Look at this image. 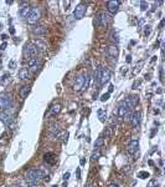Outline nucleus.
<instances>
[{
  "instance_id": "13",
  "label": "nucleus",
  "mask_w": 165,
  "mask_h": 187,
  "mask_svg": "<svg viewBox=\"0 0 165 187\" xmlns=\"http://www.w3.org/2000/svg\"><path fill=\"white\" fill-rule=\"evenodd\" d=\"M111 79V71L108 69H102V75H101V85H104L109 81Z\"/></svg>"
},
{
  "instance_id": "37",
  "label": "nucleus",
  "mask_w": 165,
  "mask_h": 187,
  "mask_svg": "<svg viewBox=\"0 0 165 187\" xmlns=\"http://www.w3.org/2000/svg\"><path fill=\"white\" fill-rule=\"evenodd\" d=\"M127 63H132V56L130 55L127 56Z\"/></svg>"
},
{
  "instance_id": "6",
  "label": "nucleus",
  "mask_w": 165,
  "mask_h": 187,
  "mask_svg": "<svg viewBox=\"0 0 165 187\" xmlns=\"http://www.w3.org/2000/svg\"><path fill=\"white\" fill-rule=\"evenodd\" d=\"M24 55L28 59H34L37 55V46L35 44H29L25 46V50H24Z\"/></svg>"
},
{
  "instance_id": "14",
  "label": "nucleus",
  "mask_w": 165,
  "mask_h": 187,
  "mask_svg": "<svg viewBox=\"0 0 165 187\" xmlns=\"http://www.w3.org/2000/svg\"><path fill=\"white\" fill-rule=\"evenodd\" d=\"M129 111H130V110L128 109V106L126 105V103H123V104L118 107V116H119V117H122V118H124V117H126V115H127Z\"/></svg>"
},
{
  "instance_id": "43",
  "label": "nucleus",
  "mask_w": 165,
  "mask_h": 187,
  "mask_svg": "<svg viewBox=\"0 0 165 187\" xmlns=\"http://www.w3.org/2000/svg\"><path fill=\"white\" fill-rule=\"evenodd\" d=\"M5 48H6V44H5V42H4V44L1 45V50H5Z\"/></svg>"
},
{
  "instance_id": "27",
  "label": "nucleus",
  "mask_w": 165,
  "mask_h": 187,
  "mask_svg": "<svg viewBox=\"0 0 165 187\" xmlns=\"http://www.w3.org/2000/svg\"><path fill=\"white\" fill-rule=\"evenodd\" d=\"M100 156H101V152H100V150H97L96 152H93V154H92V160L94 161L97 158H100Z\"/></svg>"
},
{
  "instance_id": "20",
  "label": "nucleus",
  "mask_w": 165,
  "mask_h": 187,
  "mask_svg": "<svg viewBox=\"0 0 165 187\" xmlns=\"http://www.w3.org/2000/svg\"><path fill=\"white\" fill-rule=\"evenodd\" d=\"M98 117H100V121H101V122H104L106 118H107L106 110H98Z\"/></svg>"
},
{
  "instance_id": "46",
  "label": "nucleus",
  "mask_w": 165,
  "mask_h": 187,
  "mask_svg": "<svg viewBox=\"0 0 165 187\" xmlns=\"http://www.w3.org/2000/svg\"><path fill=\"white\" fill-rule=\"evenodd\" d=\"M86 187H91V186H89V185H87V186H86Z\"/></svg>"
},
{
  "instance_id": "9",
  "label": "nucleus",
  "mask_w": 165,
  "mask_h": 187,
  "mask_svg": "<svg viewBox=\"0 0 165 187\" xmlns=\"http://www.w3.org/2000/svg\"><path fill=\"white\" fill-rule=\"evenodd\" d=\"M138 147H139V141L138 140H132L127 146V151L129 152V154L133 155L138 151Z\"/></svg>"
},
{
  "instance_id": "7",
  "label": "nucleus",
  "mask_w": 165,
  "mask_h": 187,
  "mask_svg": "<svg viewBox=\"0 0 165 187\" xmlns=\"http://www.w3.org/2000/svg\"><path fill=\"white\" fill-rule=\"evenodd\" d=\"M41 65H42V63H41V60H40V59H37V57L30 59V60H29V67H30V70L32 72H36L37 70H40Z\"/></svg>"
},
{
  "instance_id": "4",
  "label": "nucleus",
  "mask_w": 165,
  "mask_h": 187,
  "mask_svg": "<svg viewBox=\"0 0 165 187\" xmlns=\"http://www.w3.org/2000/svg\"><path fill=\"white\" fill-rule=\"evenodd\" d=\"M13 105V100L10 94H6V95L0 96V114L4 112L7 107H10Z\"/></svg>"
},
{
  "instance_id": "42",
  "label": "nucleus",
  "mask_w": 165,
  "mask_h": 187,
  "mask_svg": "<svg viewBox=\"0 0 165 187\" xmlns=\"http://www.w3.org/2000/svg\"><path fill=\"white\" fill-rule=\"evenodd\" d=\"M80 175H81V172H80V168H78V170H77V178H78V180L81 178V177H80Z\"/></svg>"
},
{
  "instance_id": "3",
  "label": "nucleus",
  "mask_w": 165,
  "mask_h": 187,
  "mask_svg": "<svg viewBox=\"0 0 165 187\" xmlns=\"http://www.w3.org/2000/svg\"><path fill=\"white\" fill-rule=\"evenodd\" d=\"M40 18H41V11L39 8H31V10L26 18V21L32 25V24H36L40 20Z\"/></svg>"
},
{
  "instance_id": "18",
  "label": "nucleus",
  "mask_w": 165,
  "mask_h": 187,
  "mask_svg": "<svg viewBox=\"0 0 165 187\" xmlns=\"http://www.w3.org/2000/svg\"><path fill=\"white\" fill-rule=\"evenodd\" d=\"M30 90H31L30 86H22L21 90H20V96H21V99H25V97L29 95Z\"/></svg>"
},
{
  "instance_id": "24",
  "label": "nucleus",
  "mask_w": 165,
  "mask_h": 187,
  "mask_svg": "<svg viewBox=\"0 0 165 187\" xmlns=\"http://www.w3.org/2000/svg\"><path fill=\"white\" fill-rule=\"evenodd\" d=\"M103 143H104V139H103V137H100V139H98V140L96 141V143H94V147L98 150V149H100V147L103 145Z\"/></svg>"
},
{
  "instance_id": "35",
  "label": "nucleus",
  "mask_w": 165,
  "mask_h": 187,
  "mask_svg": "<svg viewBox=\"0 0 165 187\" xmlns=\"http://www.w3.org/2000/svg\"><path fill=\"white\" fill-rule=\"evenodd\" d=\"M19 187H29V183H26V182H22V183H20V186Z\"/></svg>"
},
{
  "instance_id": "23",
  "label": "nucleus",
  "mask_w": 165,
  "mask_h": 187,
  "mask_svg": "<svg viewBox=\"0 0 165 187\" xmlns=\"http://www.w3.org/2000/svg\"><path fill=\"white\" fill-rule=\"evenodd\" d=\"M52 156H55L54 154H46L45 155V160L47 161V162H50V164H54L55 161H56V158H51Z\"/></svg>"
},
{
  "instance_id": "32",
  "label": "nucleus",
  "mask_w": 165,
  "mask_h": 187,
  "mask_svg": "<svg viewBox=\"0 0 165 187\" xmlns=\"http://www.w3.org/2000/svg\"><path fill=\"white\" fill-rule=\"evenodd\" d=\"M156 185V181L155 180H152L150 182H149V185H148V187H154Z\"/></svg>"
},
{
  "instance_id": "2",
  "label": "nucleus",
  "mask_w": 165,
  "mask_h": 187,
  "mask_svg": "<svg viewBox=\"0 0 165 187\" xmlns=\"http://www.w3.org/2000/svg\"><path fill=\"white\" fill-rule=\"evenodd\" d=\"M89 84V78L87 74H82L80 76H77V79L75 81V85H73V89L76 91H81L82 89H87Z\"/></svg>"
},
{
  "instance_id": "12",
  "label": "nucleus",
  "mask_w": 165,
  "mask_h": 187,
  "mask_svg": "<svg viewBox=\"0 0 165 187\" xmlns=\"http://www.w3.org/2000/svg\"><path fill=\"white\" fill-rule=\"evenodd\" d=\"M30 10H31V6H29L28 4L24 3L22 6L20 8V10H19L20 18H21V19H26V18H28V15H29V13H30Z\"/></svg>"
},
{
  "instance_id": "33",
  "label": "nucleus",
  "mask_w": 165,
  "mask_h": 187,
  "mask_svg": "<svg viewBox=\"0 0 165 187\" xmlns=\"http://www.w3.org/2000/svg\"><path fill=\"white\" fill-rule=\"evenodd\" d=\"M68 178H70V172H66L63 175V180H68Z\"/></svg>"
},
{
  "instance_id": "5",
  "label": "nucleus",
  "mask_w": 165,
  "mask_h": 187,
  "mask_svg": "<svg viewBox=\"0 0 165 187\" xmlns=\"http://www.w3.org/2000/svg\"><path fill=\"white\" fill-rule=\"evenodd\" d=\"M86 11H87V6L85 4H78L75 8V10H73V18L76 20H81L82 18H85Z\"/></svg>"
},
{
  "instance_id": "15",
  "label": "nucleus",
  "mask_w": 165,
  "mask_h": 187,
  "mask_svg": "<svg viewBox=\"0 0 165 187\" xmlns=\"http://www.w3.org/2000/svg\"><path fill=\"white\" fill-rule=\"evenodd\" d=\"M19 78H20L21 80H28V79H30V72H29V70L26 69V67H22V69H20V71H19Z\"/></svg>"
},
{
  "instance_id": "40",
  "label": "nucleus",
  "mask_w": 165,
  "mask_h": 187,
  "mask_svg": "<svg viewBox=\"0 0 165 187\" xmlns=\"http://www.w3.org/2000/svg\"><path fill=\"white\" fill-rule=\"evenodd\" d=\"M160 81H163V67L160 69Z\"/></svg>"
},
{
  "instance_id": "29",
  "label": "nucleus",
  "mask_w": 165,
  "mask_h": 187,
  "mask_svg": "<svg viewBox=\"0 0 165 187\" xmlns=\"http://www.w3.org/2000/svg\"><path fill=\"white\" fill-rule=\"evenodd\" d=\"M140 9H142L143 11L146 10V9H148V3H145V2H142V3H140Z\"/></svg>"
},
{
  "instance_id": "34",
  "label": "nucleus",
  "mask_w": 165,
  "mask_h": 187,
  "mask_svg": "<svg viewBox=\"0 0 165 187\" xmlns=\"http://www.w3.org/2000/svg\"><path fill=\"white\" fill-rule=\"evenodd\" d=\"M139 84H140V81L138 80V81H135L134 84H133V89H137V86H139Z\"/></svg>"
},
{
  "instance_id": "45",
  "label": "nucleus",
  "mask_w": 165,
  "mask_h": 187,
  "mask_svg": "<svg viewBox=\"0 0 165 187\" xmlns=\"http://www.w3.org/2000/svg\"><path fill=\"white\" fill-rule=\"evenodd\" d=\"M85 162H86L85 158H82V160H81V165H85Z\"/></svg>"
},
{
  "instance_id": "17",
  "label": "nucleus",
  "mask_w": 165,
  "mask_h": 187,
  "mask_svg": "<svg viewBox=\"0 0 165 187\" xmlns=\"http://www.w3.org/2000/svg\"><path fill=\"white\" fill-rule=\"evenodd\" d=\"M102 69L103 67L102 66H100L97 69V71H96V75H94V81H96V84L97 85H101V75H102Z\"/></svg>"
},
{
  "instance_id": "25",
  "label": "nucleus",
  "mask_w": 165,
  "mask_h": 187,
  "mask_svg": "<svg viewBox=\"0 0 165 187\" xmlns=\"http://www.w3.org/2000/svg\"><path fill=\"white\" fill-rule=\"evenodd\" d=\"M111 40H112L113 42H118V41H119V38H118V32L113 31V32L111 34Z\"/></svg>"
},
{
  "instance_id": "8",
  "label": "nucleus",
  "mask_w": 165,
  "mask_h": 187,
  "mask_svg": "<svg viewBox=\"0 0 165 187\" xmlns=\"http://www.w3.org/2000/svg\"><path fill=\"white\" fill-rule=\"evenodd\" d=\"M111 21H112V15L109 13H102L100 15V18H98V23H100V25H102V26H106V25Z\"/></svg>"
},
{
  "instance_id": "44",
  "label": "nucleus",
  "mask_w": 165,
  "mask_h": 187,
  "mask_svg": "<svg viewBox=\"0 0 165 187\" xmlns=\"http://www.w3.org/2000/svg\"><path fill=\"white\" fill-rule=\"evenodd\" d=\"M6 38H7V36H6V35H5V34H3V35H1V39H3V40H5V39H6Z\"/></svg>"
},
{
  "instance_id": "16",
  "label": "nucleus",
  "mask_w": 165,
  "mask_h": 187,
  "mask_svg": "<svg viewBox=\"0 0 165 187\" xmlns=\"http://www.w3.org/2000/svg\"><path fill=\"white\" fill-rule=\"evenodd\" d=\"M107 53H108V55L111 56V57H117L118 56V48L115 46V45H111L109 48H108V50H107Z\"/></svg>"
},
{
  "instance_id": "39",
  "label": "nucleus",
  "mask_w": 165,
  "mask_h": 187,
  "mask_svg": "<svg viewBox=\"0 0 165 187\" xmlns=\"http://www.w3.org/2000/svg\"><path fill=\"white\" fill-rule=\"evenodd\" d=\"M143 24H144V19H142V20H140V21H139V26H140V28H142V26H143Z\"/></svg>"
},
{
  "instance_id": "26",
  "label": "nucleus",
  "mask_w": 165,
  "mask_h": 187,
  "mask_svg": "<svg viewBox=\"0 0 165 187\" xmlns=\"http://www.w3.org/2000/svg\"><path fill=\"white\" fill-rule=\"evenodd\" d=\"M149 176H150L149 172H145V171H140V172L138 173V177H139V178H143V180H144V178H148Z\"/></svg>"
},
{
  "instance_id": "38",
  "label": "nucleus",
  "mask_w": 165,
  "mask_h": 187,
  "mask_svg": "<svg viewBox=\"0 0 165 187\" xmlns=\"http://www.w3.org/2000/svg\"><path fill=\"white\" fill-rule=\"evenodd\" d=\"M108 187H119V185H117V183H111Z\"/></svg>"
},
{
  "instance_id": "1",
  "label": "nucleus",
  "mask_w": 165,
  "mask_h": 187,
  "mask_svg": "<svg viewBox=\"0 0 165 187\" xmlns=\"http://www.w3.org/2000/svg\"><path fill=\"white\" fill-rule=\"evenodd\" d=\"M45 178V175L40 171V170H36V168H31L26 172V177L25 180L29 182V183H39L41 182Z\"/></svg>"
},
{
  "instance_id": "22",
  "label": "nucleus",
  "mask_w": 165,
  "mask_h": 187,
  "mask_svg": "<svg viewBox=\"0 0 165 187\" xmlns=\"http://www.w3.org/2000/svg\"><path fill=\"white\" fill-rule=\"evenodd\" d=\"M9 79H10V75H9V74H4V75H3V79L0 80V84H1V85L7 84V82H9Z\"/></svg>"
},
{
  "instance_id": "41",
  "label": "nucleus",
  "mask_w": 165,
  "mask_h": 187,
  "mask_svg": "<svg viewBox=\"0 0 165 187\" xmlns=\"http://www.w3.org/2000/svg\"><path fill=\"white\" fill-rule=\"evenodd\" d=\"M164 23H165L164 20H161V21H160V25H159V28H160V29H161V28L164 26Z\"/></svg>"
},
{
  "instance_id": "10",
  "label": "nucleus",
  "mask_w": 165,
  "mask_h": 187,
  "mask_svg": "<svg viewBox=\"0 0 165 187\" xmlns=\"http://www.w3.org/2000/svg\"><path fill=\"white\" fill-rule=\"evenodd\" d=\"M140 118H142V114L140 112H133L132 115V118H130V124H132V127H138L140 125Z\"/></svg>"
},
{
  "instance_id": "31",
  "label": "nucleus",
  "mask_w": 165,
  "mask_h": 187,
  "mask_svg": "<svg viewBox=\"0 0 165 187\" xmlns=\"http://www.w3.org/2000/svg\"><path fill=\"white\" fill-rule=\"evenodd\" d=\"M109 135H111V130L109 129H106L104 130V136H106V137H109Z\"/></svg>"
},
{
  "instance_id": "19",
  "label": "nucleus",
  "mask_w": 165,
  "mask_h": 187,
  "mask_svg": "<svg viewBox=\"0 0 165 187\" xmlns=\"http://www.w3.org/2000/svg\"><path fill=\"white\" fill-rule=\"evenodd\" d=\"M32 31H34V34H37V35H44L46 32V28L45 26H35L32 29Z\"/></svg>"
},
{
  "instance_id": "36",
  "label": "nucleus",
  "mask_w": 165,
  "mask_h": 187,
  "mask_svg": "<svg viewBox=\"0 0 165 187\" xmlns=\"http://www.w3.org/2000/svg\"><path fill=\"white\" fill-rule=\"evenodd\" d=\"M113 90H114V86H113V85H109V90H108V94H111Z\"/></svg>"
},
{
  "instance_id": "21",
  "label": "nucleus",
  "mask_w": 165,
  "mask_h": 187,
  "mask_svg": "<svg viewBox=\"0 0 165 187\" xmlns=\"http://www.w3.org/2000/svg\"><path fill=\"white\" fill-rule=\"evenodd\" d=\"M61 111V105L60 104H56V105H54L52 107H51V114L52 115H57Z\"/></svg>"
},
{
  "instance_id": "30",
  "label": "nucleus",
  "mask_w": 165,
  "mask_h": 187,
  "mask_svg": "<svg viewBox=\"0 0 165 187\" xmlns=\"http://www.w3.org/2000/svg\"><path fill=\"white\" fill-rule=\"evenodd\" d=\"M150 26H149V25H146V26H145V29H144V34H145V35H149V34H150Z\"/></svg>"
},
{
  "instance_id": "28",
  "label": "nucleus",
  "mask_w": 165,
  "mask_h": 187,
  "mask_svg": "<svg viewBox=\"0 0 165 187\" xmlns=\"http://www.w3.org/2000/svg\"><path fill=\"white\" fill-rule=\"evenodd\" d=\"M109 95H111V94H108V92H107V94H103V95L101 96V101H103V103H104V101H107V100L109 99Z\"/></svg>"
},
{
  "instance_id": "11",
  "label": "nucleus",
  "mask_w": 165,
  "mask_h": 187,
  "mask_svg": "<svg viewBox=\"0 0 165 187\" xmlns=\"http://www.w3.org/2000/svg\"><path fill=\"white\" fill-rule=\"evenodd\" d=\"M119 5H120V2H108L107 3V10L112 14H114V13L118 11Z\"/></svg>"
}]
</instances>
